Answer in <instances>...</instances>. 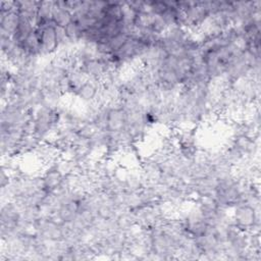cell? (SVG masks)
<instances>
[{
    "label": "cell",
    "mask_w": 261,
    "mask_h": 261,
    "mask_svg": "<svg viewBox=\"0 0 261 261\" xmlns=\"http://www.w3.org/2000/svg\"><path fill=\"white\" fill-rule=\"evenodd\" d=\"M231 216L232 223L245 232L256 233L260 226V212L247 203L236 205Z\"/></svg>",
    "instance_id": "1"
},
{
    "label": "cell",
    "mask_w": 261,
    "mask_h": 261,
    "mask_svg": "<svg viewBox=\"0 0 261 261\" xmlns=\"http://www.w3.org/2000/svg\"><path fill=\"white\" fill-rule=\"evenodd\" d=\"M126 126V114L124 109L117 103L115 105H109L107 113V126L106 129L111 133H119L125 129Z\"/></svg>",
    "instance_id": "2"
},
{
    "label": "cell",
    "mask_w": 261,
    "mask_h": 261,
    "mask_svg": "<svg viewBox=\"0 0 261 261\" xmlns=\"http://www.w3.org/2000/svg\"><path fill=\"white\" fill-rule=\"evenodd\" d=\"M19 22L18 12L14 10H0V36L12 37Z\"/></svg>",
    "instance_id": "3"
},
{
    "label": "cell",
    "mask_w": 261,
    "mask_h": 261,
    "mask_svg": "<svg viewBox=\"0 0 261 261\" xmlns=\"http://www.w3.org/2000/svg\"><path fill=\"white\" fill-rule=\"evenodd\" d=\"M64 178V175L61 173V171L58 169L56 163H53L43 174L42 176V182H43V189L47 193H53L56 191L62 184Z\"/></svg>",
    "instance_id": "4"
}]
</instances>
